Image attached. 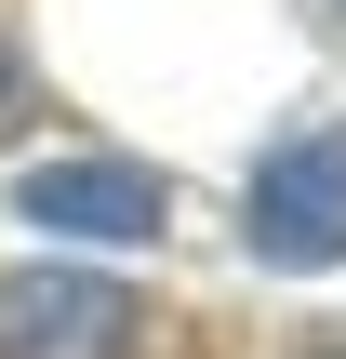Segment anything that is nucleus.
Wrapping results in <instances>:
<instances>
[{
    "label": "nucleus",
    "mask_w": 346,
    "mask_h": 359,
    "mask_svg": "<svg viewBox=\"0 0 346 359\" xmlns=\"http://www.w3.org/2000/svg\"><path fill=\"white\" fill-rule=\"evenodd\" d=\"M240 240H253V266H280V280L346 266V133H280V147L253 160Z\"/></svg>",
    "instance_id": "1"
},
{
    "label": "nucleus",
    "mask_w": 346,
    "mask_h": 359,
    "mask_svg": "<svg viewBox=\"0 0 346 359\" xmlns=\"http://www.w3.org/2000/svg\"><path fill=\"white\" fill-rule=\"evenodd\" d=\"M13 213L27 226H67V240H160L173 226V187L147 160H40V173H13Z\"/></svg>",
    "instance_id": "3"
},
{
    "label": "nucleus",
    "mask_w": 346,
    "mask_h": 359,
    "mask_svg": "<svg viewBox=\"0 0 346 359\" xmlns=\"http://www.w3.org/2000/svg\"><path fill=\"white\" fill-rule=\"evenodd\" d=\"M147 306L93 266H0V359H133Z\"/></svg>",
    "instance_id": "2"
},
{
    "label": "nucleus",
    "mask_w": 346,
    "mask_h": 359,
    "mask_svg": "<svg viewBox=\"0 0 346 359\" xmlns=\"http://www.w3.org/2000/svg\"><path fill=\"white\" fill-rule=\"evenodd\" d=\"M27 107H40V67H27V53H13V40H0V133H13V120H27Z\"/></svg>",
    "instance_id": "4"
},
{
    "label": "nucleus",
    "mask_w": 346,
    "mask_h": 359,
    "mask_svg": "<svg viewBox=\"0 0 346 359\" xmlns=\"http://www.w3.org/2000/svg\"><path fill=\"white\" fill-rule=\"evenodd\" d=\"M320 359H346V346H320Z\"/></svg>",
    "instance_id": "5"
}]
</instances>
